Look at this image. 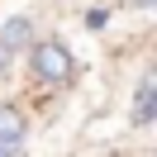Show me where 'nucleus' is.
Masks as SVG:
<instances>
[{
    "instance_id": "f03ea898",
    "label": "nucleus",
    "mask_w": 157,
    "mask_h": 157,
    "mask_svg": "<svg viewBox=\"0 0 157 157\" xmlns=\"http://www.w3.org/2000/svg\"><path fill=\"white\" fill-rule=\"evenodd\" d=\"M24 133H29L24 109H19V105H0V147H5V152H14V147L24 143Z\"/></svg>"
},
{
    "instance_id": "0eeeda50",
    "label": "nucleus",
    "mask_w": 157,
    "mask_h": 157,
    "mask_svg": "<svg viewBox=\"0 0 157 157\" xmlns=\"http://www.w3.org/2000/svg\"><path fill=\"white\" fill-rule=\"evenodd\" d=\"M0 157H24V152H19V147H14V152H0Z\"/></svg>"
},
{
    "instance_id": "20e7f679",
    "label": "nucleus",
    "mask_w": 157,
    "mask_h": 157,
    "mask_svg": "<svg viewBox=\"0 0 157 157\" xmlns=\"http://www.w3.org/2000/svg\"><path fill=\"white\" fill-rule=\"evenodd\" d=\"M152 100H157V81H152V71H147V76L138 81V90H133V124H138V128L152 124V114H157Z\"/></svg>"
},
{
    "instance_id": "f257e3e1",
    "label": "nucleus",
    "mask_w": 157,
    "mask_h": 157,
    "mask_svg": "<svg viewBox=\"0 0 157 157\" xmlns=\"http://www.w3.org/2000/svg\"><path fill=\"white\" fill-rule=\"evenodd\" d=\"M29 71H33L38 86L67 90L71 81H76V52H71L62 38H33L29 43Z\"/></svg>"
},
{
    "instance_id": "6e6552de",
    "label": "nucleus",
    "mask_w": 157,
    "mask_h": 157,
    "mask_svg": "<svg viewBox=\"0 0 157 157\" xmlns=\"http://www.w3.org/2000/svg\"><path fill=\"white\" fill-rule=\"evenodd\" d=\"M0 152H5V147H0Z\"/></svg>"
},
{
    "instance_id": "7ed1b4c3",
    "label": "nucleus",
    "mask_w": 157,
    "mask_h": 157,
    "mask_svg": "<svg viewBox=\"0 0 157 157\" xmlns=\"http://www.w3.org/2000/svg\"><path fill=\"white\" fill-rule=\"evenodd\" d=\"M29 43H33V24L24 19V14H14L10 24H0V52L10 57V52H29Z\"/></svg>"
},
{
    "instance_id": "423d86ee",
    "label": "nucleus",
    "mask_w": 157,
    "mask_h": 157,
    "mask_svg": "<svg viewBox=\"0 0 157 157\" xmlns=\"http://www.w3.org/2000/svg\"><path fill=\"white\" fill-rule=\"evenodd\" d=\"M5 71H10V57H5V52H0V81H5Z\"/></svg>"
},
{
    "instance_id": "39448f33",
    "label": "nucleus",
    "mask_w": 157,
    "mask_h": 157,
    "mask_svg": "<svg viewBox=\"0 0 157 157\" xmlns=\"http://www.w3.org/2000/svg\"><path fill=\"white\" fill-rule=\"evenodd\" d=\"M128 5H133L138 14H147V10H152V0H128Z\"/></svg>"
}]
</instances>
